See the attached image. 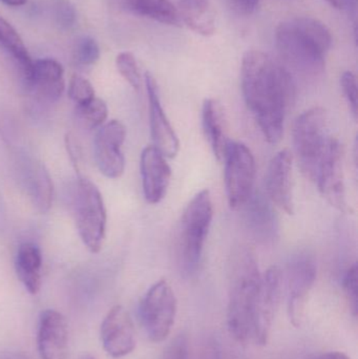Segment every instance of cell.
Segmentation results:
<instances>
[{"label":"cell","instance_id":"6da1fadb","mask_svg":"<svg viewBox=\"0 0 358 359\" xmlns=\"http://www.w3.org/2000/svg\"><path fill=\"white\" fill-rule=\"evenodd\" d=\"M244 100L270 144L281 141L286 114L296 97L291 74L270 55L248 50L241 67Z\"/></svg>","mask_w":358,"mask_h":359},{"label":"cell","instance_id":"7a4b0ae2","mask_svg":"<svg viewBox=\"0 0 358 359\" xmlns=\"http://www.w3.org/2000/svg\"><path fill=\"white\" fill-rule=\"evenodd\" d=\"M262 274L249 247H235L228 261L227 325L230 334L244 343L252 339L254 313Z\"/></svg>","mask_w":358,"mask_h":359},{"label":"cell","instance_id":"3957f363","mask_svg":"<svg viewBox=\"0 0 358 359\" xmlns=\"http://www.w3.org/2000/svg\"><path fill=\"white\" fill-rule=\"evenodd\" d=\"M332 44L327 25L312 17H294L280 23L275 46L284 60L298 71L317 75L325 69Z\"/></svg>","mask_w":358,"mask_h":359},{"label":"cell","instance_id":"277c9868","mask_svg":"<svg viewBox=\"0 0 358 359\" xmlns=\"http://www.w3.org/2000/svg\"><path fill=\"white\" fill-rule=\"evenodd\" d=\"M214 219V203L209 190L198 192L185 207L176 234V259L183 276L198 271L204 246Z\"/></svg>","mask_w":358,"mask_h":359},{"label":"cell","instance_id":"5b68a950","mask_svg":"<svg viewBox=\"0 0 358 359\" xmlns=\"http://www.w3.org/2000/svg\"><path fill=\"white\" fill-rule=\"evenodd\" d=\"M332 138L327 111L323 107L307 109L294 120L292 130L294 155L303 174L310 181L315 182L317 168Z\"/></svg>","mask_w":358,"mask_h":359},{"label":"cell","instance_id":"8992f818","mask_svg":"<svg viewBox=\"0 0 358 359\" xmlns=\"http://www.w3.org/2000/svg\"><path fill=\"white\" fill-rule=\"evenodd\" d=\"M75 200L76 222L80 238L90 252H99L106 230V210L102 196L92 182L80 177Z\"/></svg>","mask_w":358,"mask_h":359},{"label":"cell","instance_id":"52a82bcc","mask_svg":"<svg viewBox=\"0 0 358 359\" xmlns=\"http://www.w3.org/2000/svg\"><path fill=\"white\" fill-rule=\"evenodd\" d=\"M176 295L166 280L153 285L140 304V318L147 337L153 343H161L172 332L176 320Z\"/></svg>","mask_w":358,"mask_h":359},{"label":"cell","instance_id":"ba28073f","mask_svg":"<svg viewBox=\"0 0 358 359\" xmlns=\"http://www.w3.org/2000/svg\"><path fill=\"white\" fill-rule=\"evenodd\" d=\"M225 187L233 210L245 206L254 192L256 165L252 151L242 142L230 143L225 154Z\"/></svg>","mask_w":358,"mask_h":359},{"label":"cell","instance_id":"9c48e42d","mask_svg":"<svg viewBox=\"0 0 358 359\" xmlns=\"http://www.w3.org/2000/svg\"><path fill=\"white\" fill-rule=\"evenodd\" d=\"M323 198L340 212H348L344 168H343V149L340 141L332 138L329 147L317 168L315 180Z\"/></svg>","mask_w":358,"mask_h":359},{"label":"cell","instance_id":"30bf717a","mask_svg":"<svg viewBox=\"0 0 358 359\" xmlns=\"http://www.w3.org/2000/svg\"><path fill=\"white\" fill-rule=\"evenodd\" d=\"M126 138V128L119 120H111L99 128L94 141V156L103 176L119 179L125 170L122 145Z\"/></svg>","mask_w":358,"mask_h":359},{"label":"cell","instance_id":"8fae6325","mask_svg":"<svg viewBox=\"0 0 358 359\" xmlns=\"http://www.w3.org/2000/svg\"><path fill=\"white\" fill-rule=\"evenodd\" d=\"M315 259L308 255H298L287 267L288 314L294 326L302 322L305 305L317 280Z\"/></svg>","mask_w":358,"mask_h":359},{"label":"cell","instance_id":"7c38bea8","mask_svg":"<svg viewBox=\"0 0 358 359\" xmlns=\"http://www.w3.org/2000/svg\"><path fill=\"white\" fill-rule=\"evenodd\" d=\"M282 292V271L277 266L269 268L262 276L260 293L254 313L252 339L259 345H266L279 307Z\"/></svg>","mask_w":358,"mask_h":359},{"label":"cell","instance_id":"4fadbf2b","mask_svg":"<svg viewBox=\"0 0 358 359\" xmlns=\"http://www.w3.org/2000/svg\"><path fill=\"white\" fill-rule=\"evenodd\" d=\"M145 86L149 102V124L153 145L168 159H174L180 151V141L174 132L160 99L159 88L151 73L145 74Z\"/></svg>","mask_w":358,"mask_h":359},{"label":"cell","instance_id":"5bb4252c","mask_svg":"<svg viewBox=\"0 0 358 359\" xmlns=\"http://www.w3.org/2000/svg\"><path fill=\"white\" fill-rule=\"evenodd\" d=\"M292 164L294 155L291 151L289 149H282L269 162L265 177L267 198L287 215L294 213Z\"/></svg>","mask_w":358,"mask_h":359},{"label":"cell","instance_id":"9a60e30c","mask_svg":"<svg viewBox=\"0 0 358 359\" xmlns=\"http://www.w3.org/2000/svg\"><path fill=\"white\" fill-rule=\"evenodd\" d=\"M101 341L106 353L113 358L128 355L136 348V332L130 314L122 306L109 310L101 325Z\"/></svg>","mask_w":358,"mask_h":359},{"label":"cell","instance_id":"2e32d148","mask_svg":"<svg viewBox=\"0 0 358 359\" xmlns=\"http://www.w3.org/2000/svg\"><path fill=\"white\" fill-rule=\"evenodd\" d=\"M141 177L145 200L149 204H159L167 192L172 170L166 157L155 147H146L141 154Z\"/></svg>","mask_w":358,"mask_h":359},{"label":"cell","instance_id":"e0dca14e","mask_svg":"<svg viewBox=\"0 0 358 359\" xmlns=\"http://www.w3.org/2000/svg\"><path fill=\"white\" fill-rule=\"evenodd\" d=\"M37 343L41 359H67L69 328L62 314L56 310L42 312L38 327Z\"/></svg>","mask_w":358,"mask_h":359},{"label":"cell","instance_id":"ac0fdd59","mask_svg":"<svg viewBox=\"0 0 358 359\" xmlns=\"http://www.w3.org/2000/svg\"><path fill=\"white\" fill-rule=\"evenodd\" d=\"M27 86L41 100L55 102L60 98L65 88L62 65L50 58L34 61L31 79Z\"/></svg>","mask_w":358,"mask_h":359},{"label":"cell","instance_id":"d6986e66","mask_svg":"<svg viewBox=\"0 0 358 359\" xmlns=\"http://www.w3.org/2000/svg\"><path fill=\"white\" fill-rule=\"evenodd\" d=\"M246 222L256 240L263 243L275 241L279 233V223L273 203L262 194L254 192L245 204Z\"/></svg>","mask_w":358,"mask_h":359},{"label":"cell","instance_id":"ffe728a7","mask_svg":"<svg viewBox=\"0 0 358 359\" xmlns=\"http://www.w3.org/2000/svg\"><path fill=\"white\" fill-rule=\"evenodd\" d=\"M204 135L218 161L224 160L230 140L222 105L216 99H206L202 107Z\"/></svg>","mask_w":358,"mask_h":359},{"label":"cell","instance_id":"44dd1931","mask_svg":"<svg viewBox=\"0 0 358 359\" xmlns=\"http://www.w3.org/2000/svg\"><path fill=\"white\" fill-rule=\"evenodd\" d=\"M0 48L11 59L27 86L31 79L34 60L18 32L2 16H0Z\"/></svg>","mask_w":358,"mask_h":359},{"label":"cell","instance_id":"7402d4cb","mask_svg":"<svg viewBox=\"0 0 358 359\" xmlns=\"http://www.w3.org/2000/svg\"><path fill=\"white\" fill-rule=\"evenodd\" d=\"M19 280L31 294H37L41 287L42 255L39 247L32 243L19 246L15 259Z\"/></svg>","mask_w":358,"mask_h":359},{"label":"cell","instance_id":"603a6c76","mask_svg":"<svg viewBox=\"0 0 358 359\" xmlns=\"http://www.w3.org/2000/svg\"><path fill=\"white\" fill-rule=\"evenodd\" d=\"M126 12L168 25H180V15L170 0H115Z\"/></svg>","mask_w":358,"mask_h":359},{"label":"cell","instance_id":"cb8c5ba5","mask_svg":"<svg viewBox=\"0 0 358 359\" xmlns=\"http://www.w3.org/2000/svg\"><path fill=\"white\" fill-rule=\"evenodd\" d=\"M177 8L185 25L197 34L210 36L216 29L212 0H178Z\"/></svg>","mask_w":358,"mask_h":359},{"label":"cell","instance_id":"d4e9b609","mask_svg":"<svg viewBox=\"0 0 358 359\" xmlns=\"http://www.w3.org/2000/svg\"><path fill=\"white\" fill-rule=\"evenodd\" d=\"M25 184L29 198L36 209L41 213L48 212L52 206L54 187L50 174L43 164L32 162L27 166Z\"/></svg>","mask_w":358,"mask_h":359},{"label":"cell","instance_id":"484cf974","mask_svg":"<svg viewBox=\"0 0 358 359\" xmlns=\"http://www.w3.org/2000/svg\"><path fill=\"white\" fill-rule=\"evenodd\" d=\"M77 119L86 130H96L104 124L109 115L106 103L95 97L85 104L77 105Z\"/></svg>","mask_w":358,"mask_h":359},{"label":"cell","instance_id":"4316f807","mask_svg":"<svg viewBox=\"0 0 358 359\" xmlns=\"http://www.w3.org/2000/svg\"><path fill=\"white\" fill-rule=\"evenodd\" d=\"M100 58L98 42L90 36H82L73 48V60L79 67L94 65Z\"/></svg>","mask_w":358,"mask_h":359},{"label":"cell","instance_id":"83f0119b","mask_svg":"<svg viewBox=\"0 0 358 359\" xmlns=\"http://www.w3.org/2000/svg\"><path fill=\"white\" fill-rule=\"evenodd\" d=\"M116 65L122 77L134 90L141 88V75L136 57L130 52H122L116 58Z\"/></svg>","mask_w":358,"mask_h":359},{"label":"cell","instance_id":"f1b7e54d","mask_svg":"<svg viewBox=\"0 0 358 359\" xmlns=\"http://www.w3.org/2000/svg\"><path fill=\"white\" fill-rule=\"evenodd\" d=\"M52 13L59 29L69 31L75 27L77 11L71 0H53Z\"/></svg>","mask_w":358,"mask_h":359},{"label":"cell","instance_id":"f546056e","mask_svg":"<svg viewBox=\"0 0 358 359\" xmlns=\"http://www.w3.org/2000/svg\"><path fill=\"white\" fill-rule=\"evenodd\" d=\"M69 97L77 105L85 104L95 98V90L92 83L85 78L74 75L69 80Z\"/></svg>","mask_w":358,"mask_h":359},{"label":"cell","instance_id":"4dcf8cb0","mask_svg":"<svg viewBox=\"0 0 358 359\" xmlns=\"http://www.w3.org/2000/svg\"><path fill=\"white\" fill-rule=\"evenodd\" d=\"M340 86H342L343 93L345 98L350 107V111H352L354 117H357V76L352 72L347 71L343 73L340 77Z\"/></svg>","mask_w":358,"mask_h":359},{"label":"cell","instance_id":"1f68e13d","mask_svg":"<svg viewBox=\"0 0 358 359\" xmlns=\"http://www.w3.org/2000/svg\"><path fill=\"white\" fill-rule=\"evenodd\" d=\"M357 265L353 264L348 271L345 274L344 282H343V286H344L345 292H346L347 299H348L349 304H350L351 310H352L353 314L357 316Z\"/></svg>","mask_w":358,"mask_h":359},{"label":"cell","instance_id":"d6a6232c","mask_svg":"<svg viewBox=\"0 0 358 359\" xmlns=\"http://www.w3.org/2000/svg\"><path fill=\"white\" fill-rule=\"evenodd\" d=\"M164 359H189L188 341L184 334L179 335L172 341Z\"/></svg>","mask_w":358,"mask_h":359},{"label":"cell","instance_id":"836d02e7","mask_svg":"<svg viewBox=\"0 0 358 359\" xmlns=\"http://www.w3.org/2000/svg\"><path fill=\"white\" fill-rule=\"evenodd\" d=\"M197 359H222L220 345L214 339L204 341L201 349L198 352Z\"/></svg>","mask_w":358,"mask_h":359},{"label":"cell","instance_id":"e575fe53","mask_svg":"<svg viewBox=\"0 0 358 359\" xmlns=\"http://www.w3.org/2000/svg\"><path fill=\"white\" fill-rule=\"evenodd\" d=\"M229 1L239 14L252 15L258 8L260 0H229Z\"/></svg>","mask_w":358,"mask_h":359},{"label":"cell","instance_id":"d590c367","mask_svg":"<svg viewBox=\"0 0 358 359\" xmlns=\"http://www.w3.org/2000/svg\"><path fill=\"white\" fill-rule=\"evenodd\" d=\"M315 359H351L347 354L343 352H328V353L322 354Z\"/></svg>","mask_w":358,"mask_h":359},{"label":"cell","instance_id":"8d00e7d4","mask_svg":"<svg viewBox=\"0 0 358 359\" xmlns=\"http://www.w3.org/2000/svg\"><path fill=\"white\" fill-rule=\"evenodd\" d=\"M345 8H348L353 16H357V0H343Z\"/></svg>","mask_w":358,"mask_h":359},{"label":"cell","instance_id":"74e56055","mask_svg":"<svg viewBox=\"0 0 358 359\" xmlns=\"http://www.w3.org/2000/svg\"><path fill=\"white\" fill-rule=\"evenodd\" d=\"M8 6H21L27 4V0H0Z\"/></svg>","mask_w":358,"mask_h":359},{"label":"cell","instance_id":"f35d334b","mask_svg":"<svg viewBox=\"0 0 358 359\" xmlns=\"http://www.w3.org/2000/svg\"><path fill=\"white\" fill-rule=\"evenodd\" d=\"M325 1H327L332 8H338V10H342V8H345L343 0H325Z\"/></svg>","mask_w":358,"mask_h":359},{"label":"cell","instance_id":"ab89813d","mask_svg":"<svg viewBox=\"0 0 358 359\" xmlns=\"http://www.w3.org/2000/svg\"><path fill=\"white\" fill-rule=\"evenodd\" d=\"M79 359H95V358H92L90 354H84V355H82Z\"/></svg>","mask_w":358,"mask_h":359}]
</instances>
